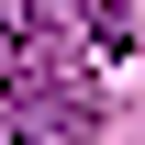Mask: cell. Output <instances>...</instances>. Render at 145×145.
I'll list each match as a JSON object with an SVG mask.
<instances>
[{
    "mask_svg": "<svg viewBox=\"0 0 145 145\" xmlns=\"http://www.w3.org/2000/svg\"><path fill=\"white\" fill-rule=\"evenodd\" d=\"M89 11V45L101 56H134V0H78Z\"/></svg>",
    "mask_w": 145,
    "mask_h": 145,
    "instance_id": "obj_1",
    "label": "cell"
}]
</instances>
